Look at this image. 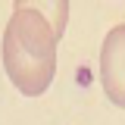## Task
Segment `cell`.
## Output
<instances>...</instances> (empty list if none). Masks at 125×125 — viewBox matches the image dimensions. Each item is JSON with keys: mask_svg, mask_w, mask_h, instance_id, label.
Returning a JSON list of instances; mask_svg holds the SVG:
<instances>
[{"mask_svg": "<svg viewBox=\"0 0 125 125\" xmlns=\"http://www.w3.org/2000/svg\"><path fill=\"white\" fill-rule=\"evenodd\" d=\"M100 88L113 106L125 109V22L106 31L100 47Z\"/></svg>", "mask_w": 125, "mask_h": 125, "instance_id": "obj_2", "label": "cell"}, {"mask_svg": "<svg viewBox=\"0 0 125 125\" xmlns=\"http://www.w3.org/2000/svg\"><path fill=\"white\" fill-rule=\"evenodd\" d=\"M62 34L44 16L41 3H16L3 28V69L13 88L41 97L56 75V47Z\"/></svg>", "mask_w": 125, "mask_h": 125, "instance_id": "obj_1", "label": "cell"}]
</instances>
